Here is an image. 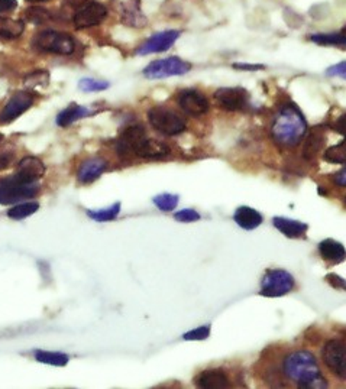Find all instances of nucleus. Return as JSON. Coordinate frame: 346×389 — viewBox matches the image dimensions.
<instances>
[{
	"instance_id": "nucleus-45",
	"label": "nucleus",
	"mask_w": 346,
	"mask_h": 389,
	"mask_svg": "<svg viewBox=\"0 0 346 389\" xmlns=\"http://www.w3.org/2000/svg\"><path fill=\"white\" fill-rule=\"evenodd\" d=\"M343 203H345V206H346V194H345V199H343Z\"/></svg>"
},
{
	"instance_id": "nucleus-24",
	"label": "nucleus",
	"mask_w": 346,
	"mask_h": 389,
	"mask_svg": "<svg viewBox=\"0 0 346 389\" xmlns=\"http://www.w3.org/2000/svg\"><path fill=\"white\" fill-rule=\"evenodd\" d=\"M90 115H92V112L88 108H84V106H79V104L73 103V104L68 106L67 109H64L57 116V125L60 128H67V126L73 125L74 122H77V120H80L83 117H88Z\"/></svg>"
},
{
	"instance_id": "nucleus-32",
	"label": "nucleus",
	"mask_w": 346,
	"mask_h": 389,
	"mask_svg": "<svg viewBox=\"0 0 346 389\" xmlns=\"http://www.w3.org/2000/svg\"><path fill=\"white\" fill-rule=\"evenodd\" d=\"M154 204L163 211H172L179 204V196H176V194H168V192L160 194V196L154 199Z\"/></svg>"
},
{
	"instance_id": "nucleus-38",
	"label": "nucleus",
	"mask_w": 346,
	"mask_h": 389,
	"mask_svg": "<svg viewBox=\"0 0 346 389\" xmlns=\"http://www.w3.org/2000/svg\"><path fill=\"white\" fill-rule=\"evenodd\" d=\"M326 281L332 288L346 291V281L342 276H339L336 274H329V275H326Z\"/></svg>"
},
{
	"instance_id": "nucleus-42",
	"label": "nucleus",
	"mask_w": 346,
	"mask_h": 389,
	"mask_svg": "<svg viewBox=\"0 0 346 389\" xmlns=\"http://www.w3.org/2000/svg\"><path fill=\"white\" fill-rule=\"evenodd\" d=\"M16 6H18V3H16V0H0V13L12 10Z\"/></svg>"
},
{
	"instance_id": "nucleus-47",
	"label": "nucleus",
	"mask_w": 346,
	"mask_h": 389,
	"mask_svg": "<svg viewBox=\"0 0 346 389\" xmlns=\"http://www.w3.org/2000/svg\"><path fill=\"white\" fill-rule=\"evenodd\" d=\"M0 140H2V136H0Z\"/></svg>"
},
{
	"instance_id": "nucleus-13",
	"label": "nucleus",
	"mask_w": 346,
	"mask_h": 389,
	"mask_svg": "<svg viewBox=\"0 0 346 389\" xmlns=\"http://www.w3.org/2000/svg\"><path fill=\"white\" fill-rule=\"evenodd\" d=\"M115 8L120 21L131 28H144L147 17L141 9V0H115Z\"/></svg>"
},
{
	"instance_id": "nucleus-6",
	"label": "nucleus",
	"mask_w": 346,
	"mask_h": 389,
	"mask_svg": "<svg viewBox=\"0 0 346 389\" xmlns=\"http://www.w3.org/2000/svg\"><path fill=\"white\" fill-rule=\"evenodd\" d=\"M190 69H192V64L190 63L179 57H170L149 63L144 69V76L151 80H158L172 76H184Z\"/></svg>"
},
{
	"instance_id": "nucleus-36",
	"label": "nucleus",
	"mask_w": 346,
	"mask_h": 389,
	"mask_svg": "<svg viewBox=\"0 0 346 389\" xmlns=\"http://www.w3.org/2000/svg\"><path fill=\"white\" fill-rule=\"evenodd\" d=\"M174 219L180 223H193L200 220V215L193 208H184L181 211H177L174 215Z\"/></svg>"
},
{
	"instance_id": "nucleus-2",
	"label": "nucleus",
	"mask_w": 346,
	"mask_h": 389,
	"mask_svg": "<svg viewBox=\"0 0 346 389\" xmlns=\"http://www.w3.org/2000/svg\"><path fill=\"white\" fill-rule=\"evenodd\" d=\"M306 132L307 122L294 104L283 106L271 123V136L280 147L291 148L299 145Z\"/></svg>"
},
{
	"instance_id": "nucleus-22",
	"label": "nucleus",
	"mask_w": 346,
	"mask_h": 389,
	"mask_svg": "<svg viewBox=\"0 0 346 389\" xmlns=\"http://www.w3.org/2000/svg\"><path fill=\"white\" fill-rule=\"evenodd\" d=\"M319 254L329 263H340L346 259V249L340 242L333 239H324L319 243Z\"/></svg>"
},
{
	"instance_id": "nucleus-15",
	"label": "nucleus",
	"mask_w": 346,
	"mask_h": 389,
	"mask_svg": "<svg viewBox=\"0 0 346 389\" xmlns=\"http://www.w3.org/2000/svg\"><path fill=\"white\" fill-rule=\"evenodd\" d=\"M195 385L201 389H228L232 382L223 369H206L195 378Z\"/></svg>"
},
{
	"instance_id": "nucleus-21",
	"label": "nucleus",
	"mask_w": 346,
	"mask_h": 389,
	"mask_svg": "<svg viewBox=\"0 0 346 389\" xmlns=\"http://www.w3.org/2000/svg\"><path fill=\"white\" fill-rule=\"evenodd\" d=\"M272 223L277 231L281 232L286 238H290V239H299V238L304 236V233L308 229V226L306 223L287 219V217H274Z\"/></svg>"
},
{
	"instance_id": "nucleus-20",
	"label": "nucleus",
	"mask_w": 346,
	"mask_h": 389,
	"mask_svg": "<svg viewBox=\"0 0 346 389\" xmlns=\"http://www.w3.org/2000/svg\"><path fill=\"white\" fill-rule=\"evenodd\" d=\"M233 220L236 222V224L239 227L244 229V231H254V229L259 227L263 224V215L256 211L252 207L248 206H242L239 207L235 215H233Z\"/></svg>"
},
{
	"instance_id": "nucleus-16",
	"label": "nucleus",
	"mask_w": 346,
	"mask_h": 389,
	"mask_svg": "<svg viewBox=\"0 0 346 389\" xmlns=\"http://www.w3.org/2000/svg\"><path fill=\"white\" fill-rule=\"evenodd\" d=\"M45 174V165L35 156H26L21 159L16 167V176L25 183H37Z\"/></svg>"
},
{
	"instance_id": "nucleus-25",
	"label": "nucleus",
	"mask_w": 346,
	"mask_h": 389,
	"mask_svg": "<svg viewBox=\"0 0 346 389\" xmlns=\"http://www.w3.org/2000/svg\"><path fill=\"white\" fill-rule=\"evenodd\" d=\"M308 41L315 42L322 47H333L346 51V33L332 32V33H311L308 35Z\"/></svg>"
},
{
	"instance_id": "nucleus-39",
	"label": "nucleus",
	"mask_w": 346,
	"mask_h": 389,
	"mask_svg": "<svg viewBox=\"0 0 346 389\" xmlns=\"http://www.w3.org/2000/svg\"><path fill=\"white\" fill-rule=\"evenodd\" d=\"M233 68L239 72H258V69H264L265 67L261 64H247V63H235Z\"/></svg>"
},
{
	"instance_id": "nucleus-9",
	"label": "nucleus",
	"mask_w": 346,
	"mask_h": 389,
	"mask_svg": "<svg viewBox=\"0 0 346 389\" xmlns=\"http://www.w3.org/2000/svg\"><path fill=\"white\" fill-rule=\"evenodd\" d=\"M322 359L332 374L340 379H346V343L332 339L324 343Z\"/></svg>"
},
{
	"instance_id": "nucleus-5",
	"label": "nucleus",
	"mask_w": 346,
	"mask_h": 389,
	"mask_svg": "<svg viewBox=\"0 0 346 389\" xmlns=\"http://www.w3.org/2000/svg\"><path fill=\"white\" fill-rule=\"evenodd\" d=\"M40 187L35 183H25L18 176L13 175L9 179L0 180V204L9 206L29 200L37 196Z\"/></svg>"
},
{
	"instance_id": "nucleus-28",
	"label": "nucleus",
	"mask_w": 346,
	"mask_h": 389,
	"mask_svg": "<svg viewBox=\"0 0 346 389\" xmlns=\"http://www.w3.org/2000/svg\"><path fill=\"white\" fill-rule=\"evenodd\" d=\"M323 159L329 164H346V138L338 145L327 148L323 154Z\"/></svg>"
},
{
	"instance_id": "nucleus-34",
	"label": "nucleus",
	"mask_w": 346,
	"mask_h": 389,
	"mask_svg": "<svg viewBox=\"0 0 346 389\" xmlns=\"http://www.w3.org/2000/svg\"><path fill=\"white\" fill-rule=\"evenodd\" d=\"M109 83L108 81H101V80H94V78H83L79 83V87L81 88L83 92L85 93H94V92H103L109 88Z\"/></svg>"
},
{
	"instance_id": "nucleus-1",
	"label": "nucleus",
	"mask_w": 346,
	"mask_h": 389,
	"mask_svg": "<svg viewBox=\"0 0 346 389\" xmlns=\"http://www.w3.org/2000/svg\"><path fill=\"white\" fill-rule=\"evenodd\" d=\"M283 370L288 379L303 389H323L329 385L316 358L307 350H297L287 355L283 362Z\"/></svg>"
},
{
	"instance_id": "nucleus-40",
	"label": "nucleus",
	"mask_w": 346,
	"mask_h": 389,
	"mask_svg": "<svg viewBox=\"0 0 346 389\" xmlns=\"http://www.w3.org/2000/svg\"><path fill=\"white\" fill-rule=\"evenodd\" d=\"M333 128H335V131H336L339 135H342V136L346 138V113H343L342 116H339V119L335 122Z\"/></svg>"
},
{
	"instance_id": "nucleus-8",
	"label": "nucleus",
	"mask_w": 346,
	"mask_h": 389,
	"mask_svg": "<svg viewBox=\"0 0 346 389\" xmlns=\"http://www.w3.org/2000/svg\"><path fill=\"white\" fill-rule=\"evenodd\" d=\"M219 108L228 112H242L249 108V93L242 87H222L215 92Z\"/></svg>"
},
{
	"instance_id": "nucleus-12",
	"label": "nucleus",
	"mask_w": 346,
	"mask_h": 389,
	"mask_svg": "<svg viewBox=\"0 0 346 389\" xmlns=\"http://www.w3.org/2000/svg\"><path fill=\"white\" fill-rule=\"evenodd\" d=\"M177 103L184 113L195 117L207 113L211 109V103L207 97L201 92L195 90V88L183 90L177 97Z\"/></svg>"
},
{
	"instance_id": "nucleus-29",
	"label": "nucleus",
	"mask_w": 346,
	"mask_h": 389,
	"mask_svg": "<svg viewBox=\"0 0 346 389\" xmlns=\"http://www.w3.org/2000/svg\"><path fill=\"white\" fill-rule=\"evenodd\" d=\"M38 208H40V204L35 203V201L22 203V204H18V206H15V207L9 208L8 216H9L12 220H22V219H25V217L32 216L33 213H37Z\"/></svg>"
},
{
	"instance_id": "nucleus-27",
	"label": "nucleus",
	"mask_w": 346,
	"mask_h": 389,
	"mask_svg": "<svg viewBox=\"0 0 346 389\" xmlns=\"http://www.w3.org/2000/svg\"><path fill=\"white\" fill-rule=\"evenodd\" d=\"M35 359L41 363H45V365H51V366H65L68 363V361H70V358H68L65 353H61V351H47V350H37L35 351Z\"/></svg>"
},
{
	"instance_id": "nucleus-4",
	"label": "nucleus",
	"mask_w": 346,
	"mask_h": 389,
	"mask_svg": "<svg viewBox=\"0 0 346 389\" xmlns=\"http://www.w3.org/2000/svg\"><path fill=\"white\" fill-rule=\"evenodd\" d=\"M147 116L151 126L167 136L180 135L187 129V123L180 115L163 108V106H155V108L149 109Z\"/></svg>"
},
{
	"instance_id": "nucleus-35",
	"label": "nucleus",
	"mask_w": 346,
	"mask_h": 389,
	"mask_svg": "<svg viewBox=\"0 0 346 389\" xmlns=\"http://www.w3.org/2000/svg\"><path fill=\"white\" fill-rule=\"evenodd\" d=\"M211 336V326H201L199 329H195V330H190L188 333H186L183 336V339L184 340H206L207 338Z\"/></svg>"
},
{
	"instance_id": "nucleus-18",
	"label": "nucleus",
	"mask_w": 346,
	"mask_h": 389,
	"mask_svg": "<svg viewBox=\"0 0 346 389\" xmlns=\"http://www.w3.org/2000/svg\"><path fill=\"white\" fill-rule=\"evenodd\" d=\"M108 168V161L103 158H92L84 161L77 172L79 181L81 184H90L93 181H96L99 176L105 172V169Z\"/></svg>"
},
{
	"instance_id": "nucleus-31",
	"label": "nucleus",
	"mask_w": 346,
	"mask_h": 389,
	"mask_svg": "<svg viewBox=\"0 0 346 389\" xmlns=\"http://www.w3.org/2000/svg\"><path fill=\"white\" fill-rule=\"evenodd\" d=\"M25 19L29 21V22H32V24L41 25V24H45V22L49 21V19H53V15H51V12L47 10V9L33 6V8L26 9V12H25Z\"/></svg>"
},
{
	"instance_id": "nucleus-37",
	"label": "nucleus",
	"mask_w": 346,
	"mask_h": 389,
	"mask_svg": "<svg viewBox=\"0 0 346 389\" xmlns=\"http://www.w3.org/2000/svg\"><path fill=\"white\" fill-rule=\"evenodd\" d=\"M326 76L327 77H339V78L346 80V61L329 67L326 69Z\"/></svg>"
},
{
	"instance_id": "nucleus-23",
	"label": "nucleus",
	"mask_w": 346,
	"mask_h": 389,
	"mask_svg": "<svg viewBox=\"0 0 346 389\" xmlns=\"http://www.w3.org/2000/svg\"><path fill=\"white\" fill-rule=\"evenodd\" d=\"M324 142H326L324 131L322 128H315L306 138L304 148H303V156L306 159H308V161L315 159L316 155L323 149Z\"/></svg>"
},
{
	"instance_id": "nucleus-30",
	"label": "nucleus",
	"mask_w": 346,
	"mask_h": 389,
	"mask_svg": "<svg viewBox=\"0 0 346 389\" xmlns=\"http://www.w3.org/2000/svg\"><path fill=\"white\" fill-rule=\"evenodd\" d=\"M120 213V203H115L108 208L101 210H89L88 216L96 222H112L115 220Z\"/></svg>"
},
{
	"instance_id": "nucleus-43",
	"label": "nucleus",
	"mask_w": 346,
	"mask_h": 389,
	"mask_svg": "<svg viewBox=\"0 0 346 389\" xmlns=\"http://www.w3.org/2000/svg\"><path fill=\"white\" fill-rule=\"evenodd\" d=\"M85 2H89V0H65V5L74 10H79Z\"/></svg>"
},
{
	"instance_id": "nucleus-7",
	"label": "nucleus",
	"mask_w": 346,
	"mask_h": 389,
	"mask_svg": "<svg viewBox=\"0 0 346 389\" xmlns=\"http://www.w3.org/2000/svg\"><path fill=\"white\" fill-rule=\"evenodd\" d=\"M294 288V278L284 270H270L261 281V295L275 298L288 294Z\"/></svg>"
},
{
	"instance_id": "nucleus-3",
	"label": "nucleus",
	"mask_w": 346,
	"mask_h": 389,
	"mask_svg": "<svg viewBox=\"0 0 346 389\" xmlns=\"http://www.w3.org/2000/svg\"><path fill=\"white\" fill-rule=\"evenodd\" d=\"M35 49L56 56H72L76 51V41L70 35L58 31L40 32L32 41Z\"/></svg>"
},
{
	"instance_id": "nucleus-10",
	"label": "nucleus",
	"mask_w": 346,
	"mask_h": 389,
	"mask_svg": "<svg viewBox=\"0 0 346 389\" xmlns=\"http://www.w3.org/2000/svg\"><path fill=\"white\" fill-rule=\"evenodd\" d=\"M108 16V9L105 5H101L94 0L85 2L79 10L74 12L73 22L77 29H85L99 25Z\"/></svg>"
},
{
	"instance_id": "nucleus-17",
	"label": "nucleus",
	"mask_w": 346,
	"mask_h": 389,
	"mask_svg": "<svg viewBox=\"0 0 346 389\" xmlns=\"http://www.w3.org/2000/svg\"><path fill=\"white\" fill-rule=\"evenodd\" d=\"M170 147L157 139H151L148 136L142 138L133 149V154L145 159H160L170 155Z\"/></svg>"
},
{
	"instance_id": "nucleus-11",
	"label": "nucleus",
	"mask_w": 346,
	"mask_h": 389,
	"mask_svg": "<svg viewBox=\"0 0 346 389\" xmlns=\"http://www.w3.org/2000/svg\"><path fill=\"white\" fill-rule=\"evenodd\" d=\"M180 35L181 31L177 29H168V31L154 33L151 38H148L140 48H138L136 54L151 56V54H158V52H165L177 42Z\"/></svg>"
},
{
	"instance_id": "nucleus-44",
	"label": "nucleus",
	"mask_w": 346,
	"mask_h": 389,
	"mask_svg": "<svg viewBox=\"0 0 346 389\" xmlns=\"http://www.w3.org/2000/svg\"><path fill=\"white\" fill-rule=\"evenodd\" d=\"M26 2H31V3H40V2H48V0H26Z\"/></svg>"
},
{
	"instance_id": "nucleus-46",
	"label": "nucleus",
	"mask_w": 346,
	"mask_h": 389,
	"mask_svg": "<svg viewBox=\"0 0 346 389\" xmlns=\"http://www.w3.org/2000/svg\"><path fill=\"white\" fill-rule=\"evenodd\" d=\"M342 32H343V33H346V26L342 29Z\"/></svg>"
},
{
	"instance_id": "nucleus-19",
	"label": "nucleus",
	"mask_w": 346,
	"mask_h": 389,
	"mask_svg": "<svg viewBox=\"0 0 346 389\" xmlns=\"http://www.w3.org/2000/svg\"><path fill=\"white\" fill-rule=\"evenodd\" d=\"M145 136H147V132H145L144 126L135 125V126L126 128L117 140V152L122 155H128L131 152L133 154L135 147L140 144V140Z\"/></svg>"
},
{
	"instance_id": "nucleus-26",
	"label": "nucleus",
	"mask_w": 346,
	"mask_h": 389,
	"mask_svg": "<svg viewBox=\"0 0 346 389\" xmlns=\"http://www.w3.org/2000/svg\"><path fill=\"white\" fill-rule=\"evenodd\" d=\"M25 31L24 21H15L9 17H0V40L19 38Z\"/></svg>"
},
{
	"instance_id": "nucleus-41",
	"label": "nucleus",
	"mask_w": 346,
	"mask_h": 389,
	"mask_svg": "<svg viewBox=\"0 0 346 389\" xmlns=\"http://www.w3.org/2000/svg\"><path fill=\"white\" fill-rule=\"evenodd\" d=\"M332 180L338 187H346V165L333 175Z\"/></svg>"
},
{
	"instance_id": "nucleus-33",
	"label": "nucleus",
	"mask_w": 346,
	"mask_h": 389,
	"mask_svg": "<svg viewBox=\"0 0 346 389\" xmlns=\"http://www.w3.org/2000/svg\"><path fill=\"white\" fill-rule=\"evenodd\" d=\"M25 85L29 88H37V87H45L49 83V74L44 69H38V72H33L28 74L24 80Z\"/></svg>"
},
{
	"instance_id": "nucleus-14",
	"label": "nucleus",
	"mask_w": 346,
	"mask_h": 389,
	"mask_svg": "<svg viewBox=\"0 0 346 389\" xmlns=\"http://www.w3.org/2000/svg\"><path fill=\"white\" fill-rule=\"evenodd\" d=\"M33 104V94L29 92L15 93L0 112V123H10L24 115Z\"/></svg>"
}]
</instances>
